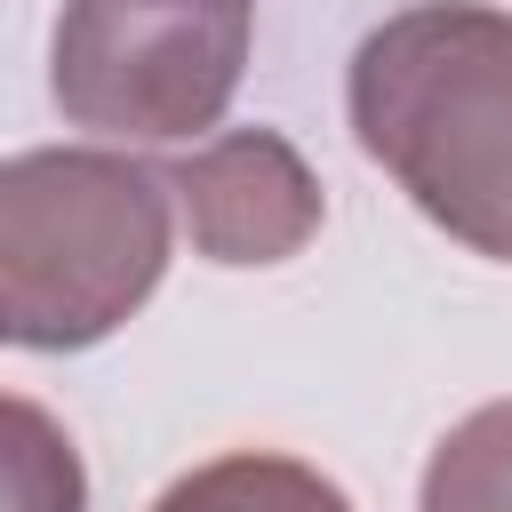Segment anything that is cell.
Returning <instances> with one entry per match:
<instances>
[{
    "label": "cell",
    "mask_w": 512,
    "mask_h": 512,
    "mask_svg": "<svg viewBox=\"0 0 512 512\" xmlns=\"http://www.w3.org/2000/svg\"><path fill=\"white\" fill-rule=\"evenodd\" d=\"M360 152L472 256L512 264V16L488 0L392 8L344 72Z\"/></svg>",
    "instance_id": "1"
},
{
    "label": "cell",
    "mask_w": 512,
    "mask_h": 512,
    "mask_svg": "<svg viewBox=\"0 0 512 512\" xmlns=\"http://www.w3.org/2000/svg\"><path fill=\"white\" fill-rule=\"evenodd\" d=\"M168 176L104 144L0 160V344L88 352L168 272Z\"/></svg>",
    "instance_id": "2"
},
{
    "label": "cell",
    "mask_w": 512,
    "mask_h": 512,
    "mask_svg": "<svg viewBox=\"0 0 512 512\" xmlns=\"http://www.w3.org/2000/svg\"><path fill=\"white\" fill-rule=\"evenodd\" d=\"M256 0H64L48 96L112 144H184L224 120L248 72Z\"/></svg>",
    "instance_id": "3"
},
{
    "label": "cell",
    "mask_w": 512,
    "mask_h": 512,
    "mask_svg": "<svg viewBox=\"0 0 512 512\" xmlns=\"http://www.w3.org/2000/svg\"><path fill=\"white\" fill-rule=\"evenodd\" d=\"M168 200L208 264H288L320 232V176L280 128H224L168 168Z\"/></svg>",
    "instance_id": "4"
},
{
    "label": "cell",
    "mask_w": 512,
    "mask_h": 512,
    "mask_svg": "<svg viewBox=\"0 0 512 512\" xmlns=\"http://www.w3.org/2000/svg\"><path fill=\"white\" fill-rule=\"evenodd\" d=\"M152 512H352V496L304 456L232 448V456H208L184 480H168L152 496Z\"/></svg>",
    "instance_id": "5"
},
{
    "label": "cell",
    "mask_w": 512,
    "mask_h": 512,
    "mask_svg": "<svg viewBox=\"0 0 512 512\" xmlns=\"http://www.w3.org/2000/svg\"><path fill=\"white\" fill-rule=\"evenodd\" d=\"M0 512H88V464L72 432L16 392H0Z\"/></svg>",
    "instance_id": "6"
},
{
    "label": "cell",
    "mask_w": 512,
    "mask_h": 512,
    "mask_svg": "<svg viewBox=\"0 0 512 512\" xmlns=\"http://www.w3.org/2000/svg\"><path fill=\"white\" fill-rule=\"evenodd\" d=\"M416 512H512V400H488L440 432Z\"/></svg>",
    "instance_id": "7"
}]
</instances>
